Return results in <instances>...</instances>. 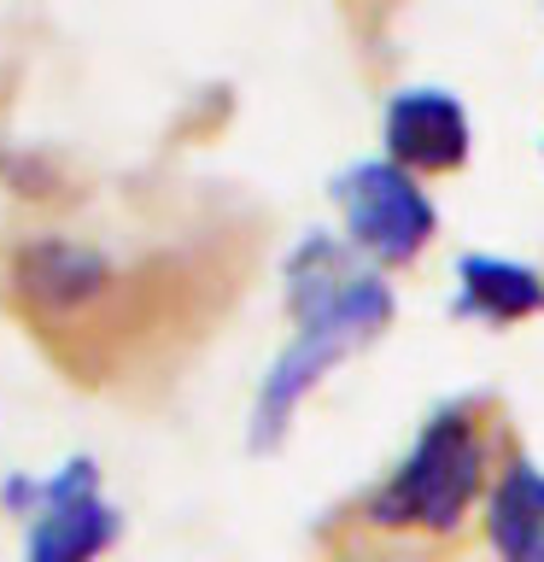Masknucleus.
<instances>
[{"label":"nucleus","mask_w":544,"mask_h":562,"mask_svg":"<svg viewBox=\"0 0 544 562\" xmlns=\"http://www.w3.org/2000/svg\"><path fill=\"white\" fill-rule=\"evenodd\" d=\"M486 544L498 562H544V469L509 451L486 486Z\"/></svg>","instance_id":"6e6552de"},{"label":"nucleus","mask_w":544,"mask_h":562,"mask_svg":"<svg viewBox=\"0 0 544 562\" xmlns=\"http://www.w3.org/2000/svg\"><path fill=\"white\" fill-rule=\"evenodd\" d=\"M491 486V428L474 398L439 404L404 457L369 486L358 527L375 539H456Z\"/></svg>","instance_id":"f03ea898"},{"label":"nucleus","mask_w":544,"mask_h":562,"mask_svg":"<svg viewBox=\"0 0 544 562\" xmlns=\"http://www.w3.org/2000/svg\"><path fill=\"white\" fill-rule=\"evenodd\" d=\"M474 153V123L468 105L451 88L416 82L398 88L381 112V158H393L410 176H451Z\"/></svg>","instance_id":"423d86ee"},{"label":"nucleus","mask_w":544,"mask_h":562,"mask_svg":"<svg viewBox=\"0 0 544 562\" xmlns=\"http://www.w3.org/2000/svg\"><path fill=\"white\" fill-rule=\"evenodd\" d=\"M451 316L463 323H486V328H515L544 316V270L503 252H463L456 258V293H451Z\"/></svg>","instance_id":"0eeeda50"},{"label":"nucleus","mask_w":544,"mask_h":562,"mask_svg":"<svg viewBox=\"0 0 544 562\" xmlns=\"http://www.w3.org/2000/svg\"><path fill=\"white\" fill-rule=\"evenodd\" d=\"M281 299H287L293 334L258 381L252 428H246L252 451H275L293 428L298 404H305L345 358H358L363 346H375L398 316L386 270L358 258L351 240L328 235V228H310V235L287 252Z\"/></svg>","instance_id":"f257e3e1"},{"label":"nucleus","mask_w":544,"mask_h":562,"mask_svg":"<svg viewBox=\"0 0 544 562\" xmlns=\"http://www.w3.org/2000/svg\"><path fill=\"white\" fill-rule=\"evenodd\" d=\"M0 504L24 521V562H100L123 539V509L105 498L94 457H70L53 474H12Z\"/></svg>","instance_id":"7ed1b4c3"},{"label":"nucleus","mask_w":544,"mask_h":562,"mask_svg":"<svg viewBox=\"0 0 544 562\" xmlns=\"http://www.w3.org/2000/svg\"><path fill=\"white\" fill-rule=\"evenodd\" d=\"M12 299L35 328L88 334L123 299V270L77 235H35L12 252Z\"/></svg>","instance_id":"39448f33"},{"label":"nucleus","mask_w":544,"mask_h":562,"mask_svg":"<svg viewBox=\"0 0 544 562\" xmlns=\"http://www.w3.org/2000/svg\"><path fill=\"white\" fill-rule=\"evenodd\" d=\"M333 205H340V235L351 252L369 258L375 270H404L433 246L439 235V205L393 158H358L333 176Z\"/></svg>","instance_id":"20e7f679"}]
</instances>
